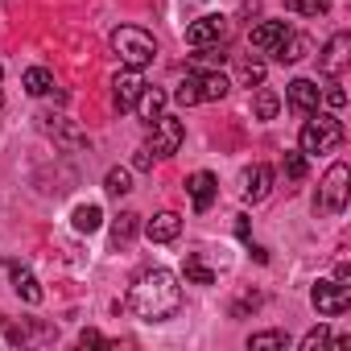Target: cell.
Segmentation results:
<instances>
[{
	"label": "cell",
	"instance_id": "cell-5",
	"mask_svg": "<svg viewBox=\"0 0 351 351\" xmlns=\"http://www.w3.org/2000/svg\"><path fill=\"white\" fill-rule=\"evenodd\" d=\"M149 128H153V132H149V145H145V149H149L153 157H173V153L182 149V141H186V124H182L178 116H165V112H161Z\"/></svg>",
	"mask_w": 351,
	"mask_h": 351
},
{
	"label": "cell",
	"instance_id": "cell-12",
	"mask_svg": "<svg viewBox=\"0 0 351 351\" xmlns=\"http://www.w3.org/2000/svg\"><path fill=\"white\" fill-rule=\"evenodd\" d=\"M293 29L285 25V21H265V25H256L252 34H248V42H252V50H261V54H277V46L289 38Z\"/></svg>",
	"mask_w": 351,
	"mask_h": 351
},
{
	"label": "cell",
	"instance_id": "cell-32",
	"mask_svg": "<svg viewBox=\"0 0 351 351\" xmlns=\"http://www.w3.org/2000/svg\"><path fill=\"white\" fill-rule=\"evenodd\" d=\"M285 173H289L293 182L306 178V153H302V149H289V153H285Z\"/></svg>",
	"mask_w": 351,
	"mask_h": 351
},
{
	"label": "cell",
	"instance_id": "cell-36",
	"mask_svg": "<svg viewBox=\"0 0 351 351\" xmlns=\"http://www.w3.org/2000/svg\"><path fill=\"white\" fill-rule=\"evenodd\" d=\"M132 165H136V169H153V153H149V149H136Z\"/></svg>",
	"mask_w": 351,
	"mask_h": 351
},
{
	"label": "cell",
	"instance_id": "cell-27",
	"mask_svg": "<svg viewBox=\"0 0 351 351\" xmlns=\"http://www.w3.org/2000/svg\"><path fill=\"white\" fill-rule=\"evenodd\" d=\"M318 347H347V339H335L326 326H314V330L302 339V351H318Z\"/></svg>",
	"mask_w": 351,
	"mask_h": 351
},
{
	"label": "cell",
	"instance_id": "cell-14",
	"mask_svg": "<svg viewBox=\"0 0 351 351\" xmlns=\"http://www.w3.org/2000/svg\"><path fill=\"white\" fill-rule=\"evenodd\" d=\"M178 232H182V215H173V211H161V215H153V219L145 223V236H149L153 244L178 240Z\"/></svg>",
	"mask_w": 351,
	"mask_h": 351
},
{
	"label": "cell",
	"instance_id": "cell-33",
	"mask_svg": "<svg viewBox=\"0 0 351 351\" xmlns=\"http://www.w3.org/2000/svg\"><path fill=\"white\" fill-rule=\"evenodd\" d=\"M79 347H112V339H104L99 330H79Z\"/></svg>",
	"mask_w": 351,
	"mask_h": 351
},
{
	"label": "cell",
	"instance_id": "cell-1",
	"mask_svg": "<svg viewBox=\"0 0 351 351\" xmlns=\"http://www.w3.org/2000/svg\"><path fill=\"white\" fill-rule=\"evenodd\" d=\"M124 306L141 322H165V318L178 314V306H182V285H178V277H173L169 269H149V273H141L132 281Z\"/></svg>",
	"mask_w": 351,
	"mask_h": 351
},
{
	"label": "cell",
	"instance_id": "cell-35",
	"mask_svg": "<svg viewBox=\"0 0 351 351\" xmlns=\"http://www.w3.org/2000/svg\"><path fill=\"white\" fill-rule=\"evenodd\" d=\"M256 306H261V298H256V293H252V298H240V302L232 306V318H240L244 310H256Z\"/></svg>",
	"mask_w": 351,
	"mask_h": 351
},
{
	"label": "cell",
	"instance_id": "cell-6",
	"mask_svg": "<svg viewBox=\"0 0 351 351\" xmlns=\"http://www.w3.org/2000/svg\"><path fill=\"white\" fill-rule=\"evenodd\" d=\"M310 302H314L318 314L339 318V314H347V306H351V285H347L343 277H335V281H318V285L310 289Z\"/></svg>",
	"mask_w": 351,
	"mask_h": 351
},
{
	"label": "cell",
	"instance_id": "cell-18",
	"mask_svg": "<svg viewBox=\"0 0 351 351\" xmlns=\"http://www.w3.org/2000/svg\"><path fill=\"white\" fill-rule=\"evenodd\" d=\"M136 232H141V215H136V211H120L116 223H112V244H116V248H128V244L136 240Z\"/></svg>",
	"mask_w": 351,
	"mask_h": 351
},
{
	"label": "cell",
	"instance_id": "cell-37",
	"mask_svg": "<svg viewBox=\"0 0 351 351\" xmlns=\"http://www.w3.org/2000/svg\"><path fill=\"white\" fill-rule=\"evenodd\" d=\"M0 108H5V71H0Z\"/></svg>",
	"mask_w": 351,
	"mask_h": 351
},
{
	"label": "cell",
	"instance_id": "cell-20",
	"mask_svg": "<svg viewBox=\"0 0 351 351\" xmlns=\"http://www.w3.org/2000/svg\"><path fill=\"white\" fill-rule=\"evenodd\" d=\"M306 50H310V38H306V34H289V38L277 46V54H273V58H277V62H302V58H306Z\"/></svg>",
	"mask_w": 351,
	"mask_h": 351
},
{
	"label": "cell",
	"instance_id": "cell-4",
	"mask_svg": "<svg viewBox=\"0 0 351 351\" xmlns=\"http://www.w3.org/2000/svg\"><path fill=\"white\" fill-rule=\"evenodd\" d=\"M351 182V169L343 165V161H335L330 169H326V178H322V186H318V199H314V207L322 211V215H339L343 207H347V186Z\"/></svg>",
	"mask_w": 351,
	"mask_h": 351
},
{
	"label": "cell",
	"instance_id": "cell-30",
	"mask_svg": "<svg viewBox=\"0 0 351 351\" xmlns=\"http://www.w3.org/2000/svg\"><path fill=\"white\" fill-rule=\"evenodd\" d=\"M265 71H269V66H265L261 58H244V62H240V83H244V87H261V83H265Z\"/></svg>",
	"mask_w": 351,
	"mask_h": 351
},
{
	"label": "cell",
	"instance_id": "cell-25",
	"mask_svg": "<svg viewBox=\"0 0 351 351\" xmlns=\"http://www.w3.org/2000/svg\"><path fill=\"white\" fill-rule=\"evenodd\" d=\"M248 347L252 351H285L289 347V335L285 330H261V335L248 339Z\"/></svg>",
	"mask_w": 351,
	"mask_h": 351
},
{
	"label": "cell",
	"instance_id": "cell-10",
	"mask_svg": "<svg viewBox=\"0 0 351 351\" xmlns=\"http://www.w3.org/2000/svg\"><path fill=\"white\" fill-rule=\"evenodd\" d=\"M240 191H244V199L248 203H261V199H269V191H273V169L269 165H248L244 173H240Z\"/></svg>",
	"mask_w": 351,
	"mask_h": 351
},
{
	"label": "cell",
	"instance_id": "cell-17",
	"mask_svg": "<svg viewBox=\"0 0 351 351\" xmlns=\"http://www.w3.org/2000/svg\"><path fill=\"white\" fill-rule=\"evenodd\" d=\"M195 83H199V104H215V99H223L228 87H232L219 71H195Z\"/></svg>",
	"mask_w": 351,
	"mask_h": 351
},
{
	"label": "cell",
	"instance_id": "cell-28",
	"mask_svg": "<svg viewBox=\"0 0 351 351\" xmlns=\"http://www.w3.org/2000/svg\"><path fill=\"white\" fill-rule=\"evenodd\" d=\"M173 104H182V108H195L199 104V83H195V71L186 79H178V87H173Z\"/></svg>",
	"mask_w": 351,
	"mask_h": 351
},
{
	"label": "cell",
	"instance_id": "cell-21",
	"mask_svg": "<svg viewBox=\"0 0 351 351\" xmlns=\"http://www.w3.org/2000/svg\"><path fill=\"white\" fill-rule=\"evenodd\" d=\"M71 223H75V232H95V228L104 223L99 203H79V207L71 211Z\"/></svg>",
	"mask_w": 351,
	"mask_h": 351
},
{
	"label": "cell",
	"instance_id": "cell-9",
	"mask_svg": "<svg viewBox=\"0 0 351 351\" xmlns=\"http://www.w3.org/2000/svg\"><path fill=\"white\" fill-rule=\"evenodd\" d=\"M347 62H351V38H347V34H335V38L322 46L318 71H322L326 79H339V75L347 71Z\"/></svg>",
	"mask_w": 351,
	"mask_h": 351
},
{
	"label": "cell",
	"instance_id": "cell-29",
	"mask_svg": "<svg viewBox=\"0 0 351 351\" xmlns=\"http://www.w3.org/2000/svg\"><path fill=\"white\" fill-rule=\"evenodd\" d=\"M191 58H195L199 66H219V62H228V42H219V46H199Z\"/></svg>",
	"mask_w": 351,
	"mask_h": 351
},
{
	"label": "cell",
	"instance_id": "cell-15",
	"mask_svg": "<svg viewBox=\"0 0 351 351\" xmlns=\"http://www.w3.org/2000/svg\"><path fill=\"white\" fill-rule=\"evenodd\" d=\"M46 132H50L62 149H87V132H79L66 116H46Z\"/></svg>",
	"mask_w": 351,
	"mask_h": 351
},
{
	"label": "cell",
	"instance_id": "cell-34",
	"mask_svg": "<svg viewBox=\"0 0 351 351\" xmlns=\"http://www.w3.org/2000/svg\"><path fill=\"white\" fill-rule=\"evenodd\" d=\"M326 104H330V108H343V104H347V91L339 87V79H330V91H326Z\"/></svg>",
	"mask_w": 351,
	"mask_h": 351
},
{
	"label": "cell",
	"instance_id": "cell-7",
	"mask_svg": "<svg viewBox=\"0 0 351 351\" xmlns=\"http://www.w3.org/2000/svg\"><path fill=\"white\" fill-rule=\"evenodd\" d=\"M228 34H232L228 17L207 13V17H199V21L186 29V46H191V50H199V46H219V42H228Z\"/></svg>",
	"mask_w": 351,
	"mask_h": 351
},
{
	"label": "cell",
	"instance_id": "cell-24",
	"mask_svg": "<svg viewBox=\"0 0 351 351\" xmlns=\"http://www.w3.org/2000/svg\"><path fill=\"white\" fill-rule=\"evenodd\" d=\"M277 108H281L277 91H269V87H256V95H252V116H256V120H273V116H277Z\"/></svg>",
	"mask_w": 351,
	"mask_h": 351
},
{
	"label": "cell",
	"instance_id": "cell-22",
	"mask_svg": "<svg viewBox=\"0 0 351 351\" xmlns=\"http://www.w3.org/2000/svg\"><path fill=\"white\" fill-rule=\"evenodd\" d=\"M21 83H25V91H29V95H50V91H54V75H50L46 66H29Z\"/></svg>",
	"mask_w": 351,
	"mask_h": 351
},
{
	"label": "cell",
	"instance_id": "cell-8",
	"mask_svg": "<svg viewBox=\"0 0 351 351\" xmlns=\"http://www.w3.org/2000/svg\"><path fill=\"white\" fill-rule=\"evenodd\" d=\"M145 87H149V83H145V75H141L136 66H124V71L112 79V99H116V108H120V112H132Z\"/></svg>",
	"mask_w": 351,
	"mask_h": 351
},
{
	"label": "cell",
	"instance_id": "cell-23",
	"mask_svg": "<svg viewBox=\"0 0 351 351\" xmlns=\"http://www.w3.org/2000/svg\"><path fill=\"white\" fill-rule=\"evenodd\" d=\"M161 108H165V95H161L157 87H145V91H141V99H136V112L145 116V124H153V120L161 116Z\"/></svg>",
	"mask_w": 351,
	"mask_h": 351
},
{
	"label": "cell",
	"instance_id": "cell-2",
	"mask_svg": "<svg viewBox=\"0 0 351 351\" xmlns=\"http://www.w3.org/2000/svg\"><path fill=\"white\" fill-rule=\"evenodd\" d=\"M339 145H343V120L330 112H310V120L302 124L298 149L306 157H322V153H335Z\"/></svg>",
	"mask_w": 351,
	"mask_h": 351
},
{
	"label": "cell",
	"instance_id": "cell-26",
	"mask_svg": "<svg viewBox=\"0 0 351 351\" xmlns=\"http://www.w3.org/2000/svg\"><path fill=\"white\" fill-rule=\"evenodd\" d=\"M104 191H108L112 199H124V195L132 191V173H128V169H120V165H116V169H108V178H104Z\"/></svg>",
	"mask_w": 351,
	"mask_h": 351
},
{
	"label": "cell",
	"instance_id": "cell-31",
	"mask_svg": "<svg viewBox=\"0 0 351 351\" xmlns=\"http://www.w3.org/2000/svg\"><path fill=\"white\" fill-rule=\"evenodd\" d=\"M285 9L298 13V17H318V13L330 9V0H285Z\"/></svg>",
	"mask_w": 351,
	"mask_h": 351
},
{
	"label": "cell",
	"instance_id": "cell-3",
	"mask_svg": "<svg viewBox=\"0 0 351 351\" xmlns=\"http://www.w3.org/2000/svg\"><path fill=\"white\" fill-rule=\"evenodd\" d=\"M112 50H116V58H120L124 66H136V71L157 58L153 34H145V29H136V25H120V29L112 34Z\"/></svg>",
	"mask_w": 351,
	"mask_h": 351
},
{
	"label": "cell",
	"instance_id": "cell-16",
	"mask_svg": "<svg viewBox=\"0 0 351 351\" xmlns=\"http://www.w3.org/2000/svg\"><path fill=\"white\" fill-rule=\"evenodd\" d=\"M215 178H211V173L207 169H199V173H191V178H186V195H191V203H195V211H207L211 203H215Z\"/></svg>",
	"mask_w": 351,
	"mask_h": 351
},
{
	"label": "cell",
	"instance_id": "cell-13",
	"mask_svg": "<svg viewBox=\"0 0 351 351\" xmlns=\"http://www.w3.org/2000/svg\"><path fill=\"white\" fill-rule=\"evenodd\" d=\"M5 269H9V277H13L17 298H21V302H29V306H38V302H42V285H38V277H34L21 261H13V256L5 261Z\"/></svg>",
	"mask_w": 351,
	"mask_h": 351
},
{
	"label": "cell",
	"instance_id": "cell-19",
	"mask_svg": "<svg viewBox=\"0 0 351 351\" xmlns=\"http://www.w3.org/2000/svg\"><path fill=\"white\" fill-rule=\"evenodd\" d=\"M182 277H186L191 285H215V269H211L199 252H191V256L182 261Z\"/></svg>",
	"mask_w": 351,
	"mask_h": 351
},
{
	"label": "cell",
	"instance_id": "cell-11",
	"mask_svg": "<svg viewBox=\"0 0 351 351\" xmlns=\"http://www.w3.org/2000/svg\"><path fill=\"white\" fill-rule=\"evenodd\" d=\"M285 99H289V108H293L298 116H310V112H318L322 91H318V83H310V79H293V83L285 87Z\"/></svg>",
	"mask_w": 351,
	"mask_h": 351
}]
</instances>
